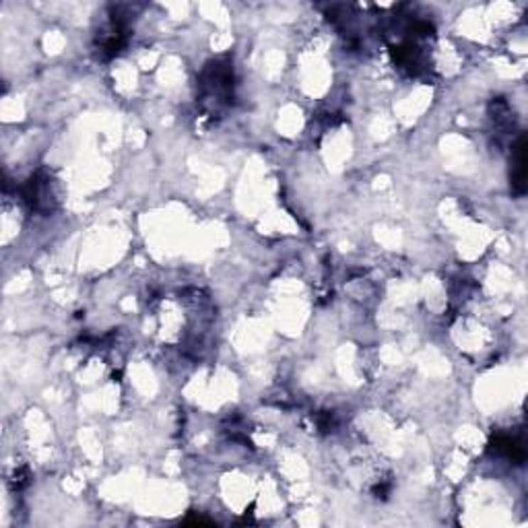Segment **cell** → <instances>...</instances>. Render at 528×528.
<instances>
[{
    "label": "cell",
    "instance_id": "1",
    "mask_svg": "<svg viewBox=\"0 0 528 528\" xmlns=\"http://www.w3.org/2000/svg\"><path fill=\"white\" fill-rule=\"evenodd\" d=\"M524 182H527V149H524V139H520L514 151V166H512V186L518 194H522L527 188Z\"/></svg>",
    "mask_w": 528,
    "mask_h": 528
}]
</instances>
